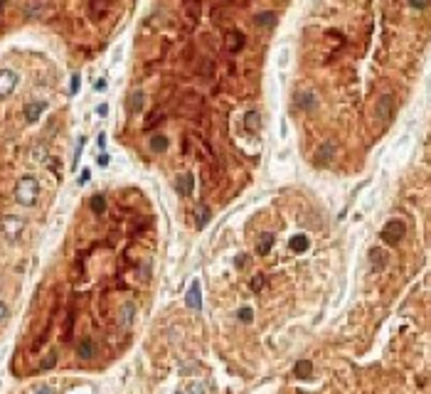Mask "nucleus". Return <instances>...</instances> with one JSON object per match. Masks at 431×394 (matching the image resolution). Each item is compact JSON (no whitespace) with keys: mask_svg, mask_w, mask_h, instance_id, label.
<instances>
[{"mask_svg":"<svg viewBox=\"0 0 431 394\" xmlns=\"http://www.w3.org/2000/svg\"><path fill=\"white\" fill-rule=\"evenodd\" d=\"M296 104H298V109H303V111H311V109L316 106V96H313L311 91H301V94L296 96Z\"/></svg>","mask_w":431,"mask_h":394,"instance_id":"nucleus-14","label":"nucleus"},{"mask_svg":"<svg viewBox=\"0 0 431 394\" xmlns=\"http://www.w3.org/2000/svg\"><path fill=\"white\" fill-rule=\"evenodd\" d=\"M0 227H3V232H5L8 239H18L23 234V229H25V220L15 217V215H8V217L0 220Z\"/></svg>","mask_w":431,"mask_h":394,"instance_id":"nucleus-4","label":"nucleus"},{"mask_svg":"<svg viewBox=\"0 0 431 394\" xmlns=\"http://www.w3.org/2000/svg\"><path fill=\"white\" fill-rule=\"evenodd\" d=\"M79 84H82V79H79V74H74L72 82H69V94H77V91H79Z\"/></svg>","mask_w":431,"mask_h":394,"instance_id":"nucleus-26","label":"nucleus"},{"mask_svg":"<svg viewBox=\"0 0 431 394\" xmlns=\"http://www.w3.org/2000/svg\"><path fill=\"white\" fill-rule=\"evenodd\" d=\"M133 318H136V306H133V303H126L123 310H121V325H123V328H131Z\"/></svg>","mask_w":431,"mask_h":394,"instance_id":"nucleus-19","label":"nucleus"},{"mask_svg":"<svg viewBox=\"0 0 431 394\" xmlns=\"http://www.w3.org/2000/svg\"><path fill=\"white\" fill-rule=\"evenodd\" d=\"M406 234V225L402 222V220H389L387 225H384V229H382V242H387V244H397V242H402V237Z\"/></svg>","mask_w":431,"mask_h":394,"instance_id":"nucleus-3","label":"nucleus"},{"mask_svg":"<svg viewBox=\"0 0 431 394\" xmlns=\"http://www.w3.org/2000/svg\"><path fill=\"white\" fill-rule=\"evenodd\" d=\"M192 392H195V394H204L207 387H204V384H192Z\"/></svg>","mask_w":431,"mask_h":394,"instance_id":"nucleus-32","label":"nucleus"},{"mask_svg":"<svg viewBox=\"0 0 431 394\" xmlns=\"http://www.w3.org/2000/svg\"><path fill=\"white\" fill-rule=\"evenodd\" d=\"M109 163V155H99V165H106Z\"/></svg>","mask_w":431,"mask_h":394,"instance_id":"nucleus-34","label":"nucleus"},{"mask_svg":"<svg viewBox=\"0 0 431 394\" xmlns=\"http://www.w3.org/2000/svg\"><path fill=\"white\" fill-rule=\"evenodd\" d=\"M394 111H397V99H394L392 94H382V96L377 99V104H374V116H377V121H379V123H389L392 116H394Z\"/></svg>","mask_w":431,"mask_h":394,"instance_id":"nucleus-2","label":"nucleus"},{"mask_svg":"<svg viewBox=\"0 0 431 394\" xmlns=\"http://www.w3.org/2000/svg\"><path fill=\"white\" fill-rule=\"evenodd\" d=\"M288 247H291V252H296V254H303V252L308 249V237H306V234H296V237H291Z\"/></svg>","mask_w":431,"mask_h":394,"instance_id":"nucleus-15","label":"nucleus"},{"mask_svg":"<svg viewBox=\"0 0 431 394\" xmlns=\"http://www.w3.org/2000/svg\"><path fill=\"white\" fill-rule=\"evenodd\" d=\"M335 158V143H323L316 153V163L318 165H328L330 160Z\"/></svg>","mask_w":431,"mask_h":394,"instance_id":"nucleus-7","label":"nucleus"},{"mask_svg":"<svg viewBox=\"0 0 431 394\" xmlns=\"http://www.w3.org/2000/svg\"><path fill=\"white\" fill-rule=\"evenodd\" d=\"M237 315H239V320H242V323H252V318H254V310L244 306V308H239V313H237Z\"/></svg>","mask_w":431,"mask_h":394,"instance_id":"nucleus-24","label":"nucleus"},{"mask_svg":"<svg viewBox=\"0 0 431 394\" xmlns=\"http://www.w3.org/2000/svg\"><path fill=\"white\" fill-rule=\"evenodd\" d=\"M257 28H271V25H276V13H271V10H264V13H257L254 15V20H252Z\"/></svg>","mask_w":431,"mask_h":394,"instance_id":"nucleus-10","label":"nucleus"},{"mask_svg":"<svg viewBox=\"0 0 431 394\" xmlns=\"http://www.w3.org/2000/svg\"><path fill=\"white\" fill-rule=\"evenodd\" d=\"M187 308L200 310L202 308V291H200V281H192V286L187 288V298H185Z\"/></svg>","mask_w":431,"mask_h":394,"instance_id":"nucleus-6","label":"nucleus"},{"mask_svg":"<svg viewBox=\"0 0 431 394\" xmlns=\"http://www.w3.org/2000/svg\"><path fill=\"white\" fill-rule=\"evenodd\" d=\"M409 5H411L414 10H426V8L431 5V0H409Z\"/></svg>","mask_w":431,"mask_h":394,"instance_id":"nucleus-25","label":"nucleus"},{"mask_svg":"<svg viewBox=\"0 0 431 394\" xmlns=\"http://www.w3.org/2000/svg\"><path fill=\"white\" fill-rule=\"evenodd\" d=\"M143 104H145V94H143V91H133V94L128 96V109H131L133 113L143 111Z\"/></svg>","mask_w":431,"mask_h":394,"instance_id":"nucleus-13","label":"nucleus"},{"mask_svg":"<svg viewBox=\"0 0 431 394\" xmlns=\"http://www.w3.org/2000/svg\"><path fill=\"white\" fill-rule=\"evenodd\" d=\"M207 220H209V207H204V205L197 207V212H195V225L202 229V227L207 225Z\"/></svg>","mask_w":431,"mask_h":394,"instance_id":"nucleus-22","label":"nucleus"},{"mask_svg":"<svg viewBox=\"0 0 431 394\" xmlns=\"http://www.w3.org/2000/svg\"><path fill=\"white\" fill-rule=\"evenodd\" d=\"M5 315H8V306H5L3 301H0V323L5 320Z\"/></svg>","mask_w":431,"mask_h":394,"instance_id":"nucleus-30","label":"nucleus"},{"mask_svg":"<svg viewBox=\"0 0 431 394\" xmlns=\"http://www.w3.org/2000/svg\"><path fill=\"white\" fill-rule=\"evenodd\" d=\"M89 205H91L94 215H104V212H106V200H104V195H94Z\"/></svg>","mask_w":431,"mask_h":394,"instance_id":"nucleus-21","label":"nucleus"},{"mask_svg":"<svg viewBox=\"0 0 431 394\" xmlns=\"http://www.w3.org/2000/svg\"><path fill=\"white\" fill-rule=\"evenodd\" d=\"M106 111H109V106H106V104H101V106L96 109V113H99V116H106Z\"/></svg>","mask_w":431,"mask_h":394,"instance_id":"nucleus-33","label":"nucleus"},{"mask_svg":"<svg viewBox=\"0 0 431 394\" xmlns=\"http://www.w3.org/2000/svg\"><path fill=\"white\" fill-rule=\"evenodd\" d=\"M47 109V104L45 101H35V104H28L25 106V118H28V123H35L40 116H42V111Z\"/></svg>","mask_w":431,"mask_h":394,"instance_id":"nucleus-9","label":"nucleus"},{"mask_svg":"<svg viewBox=\"0 0 431 394\" xmlns=\"http://www.w3.org/2000/svg\"><path fill=\"white\" fill-rule=\"evenodd\" d=\"M82 148H84V138H79V143H77V153H74V168H77V163H79V155H82Z\"/></svg>","mask_w":431,"mask_h":394,"instance_id":"nucleus-28","label":"nucleus"},{"mask_svg":"<svg viewBox=\"0 0 431 394\" xmlns=\"http://www.w3.org/2000/svg\"><path fill=\"white\" fill-rule=\"evenodd\" d=\"M175 187H177V195H190L192 192V187H195V177H192V172H185V175H180L177 180H175Z\"/></svg>","mask_w":431,"mask_h":394,"instance_id":"nucleus-8","label":"nucleus"},{"mask_svg":"<svg viewBox=\"0 0 431 394\" xmlns=\"http://www.w3.org/2000/svg\"><path fill=\"white\" fill-rule=\"evenodd\" d=\"M244 126H247V131H252V133H257V131L261 128V113H259L257 109H252V111H247V116H244Z\"/></svg>","mask_w":431,"mask_h":394,"instance_id":"nucleus-11","label":"nucleus"},{"mask_svg":"<svg viewBox=\"0 0 431 394\" xmlns=\"http://www.w3.org/2000/svg\"><path fill=\"white\" fill-rule=\"evenodd\" d=\"M293 374H296V377H301V379H308V377L313 374V365H311V360H301V362H296Z\"/></svg>","mask_w":431,"mask_h":394,"instance_id":"nucleus-16","label":"nucleus"},{"mask_svg":"<svg viewBox=\"0 0 431 394\" xmlns=\"http://www.w3.org/2000/svg\"><path fill=\"white\" fill-rule=\"evenodd\" d=\"M242 45H244V37H242L239 32H234V35H230V50H232V52H237V50H239Z\"/></svg>","mask_w":431,"mask_h":394,"instance_id":"nucleus-23","label":"nucleus"},{"mask_svg":"<svg viewBox=\"0 0 431 394\" xmlns=\"http://www.w3.org/2000/svg\"><path fill=\"white\" fill-rule=\"evenodd\" d=\"M35 394H55V389H52V387H47V384H40V387L35 389Z\"/></svg>","mask_w":431,"mask_h":394,"instance_id":"nucleus-29","label":"nucleus"},{"mask_svg":"<svg viewBox=\"0 0 431 394\" xmlns=\"http://www.w3.org/2000/svg\"><path fill=\"white\" fill-rule=\"evenodd\" d=\"M370 264H372L374 271H382V269L387 266V256H384V252H382V249H370Z\"/></svg>","mask_w":431,"mask_h":394,"instance_id":"nucleus-12","label":"nucleus"},{"mask_svg":"<svg viewBox=\"0 0 431 394\" xmlns=\"http://www.w3.org/2000/svg\"><path fill=\"white\" fill-rule=\"evenodd\" d=\"M77 355H79L82 360H91V357H94V342H91V340H82V342L77 345Z\"/></svg>","mask_w":431,"mask_h":394,"instance_id":"nucleus-20","label":"nucleus"},{"mask_svg":"<svg viewBox=\"0 0 431 394\" xmlns=\"http://www.w3.org/2000/svg\"><path fill=\"white\" fill-rule=\"evenodd\" d=\"M168 145H170V141H168L165 136H160V133L150 138V150H153V153H165Z\"/></svg>","mask_w":431,"mask_h":394,"instance_id":"nucleus-18","label":"nucleus"},{"mask_svg":"<svg viewBox=\"0 0 431 394\" xmlns=\"http://www.w3.org/2000/svg\"><path fill=\"white\" fill-rule=\"evenodd\" d=\"M18 86V74L13 69H0V99H5Z\"/></svg>","mask_w":431,"mask_h":394,"instance_id":"nucleus-5","label":"nucleus"},{"mask_svg":"<svg viewBox=\"0 0 431 394\" xmlns=\"http://www.w3.org/2000/svg\"><path fill=\"white\" fill-rule=\"evenodd\" d=\"M37 195H40V182L32 175H23L15 185V200L23 207H32L37 202Z\"/></svg>","mask_w":431,"mask_h":394,"instance_id":"nucleus-1","label":"nucleus"},{"mask_svg":"<svg viewBox=\"0 0 431 394\" xmlns=\"http://www.w3.org/2000/svg\"><path fill=\"white\" fill-rule=\"evenodd\" d=\"M271 247H274V234H269V232L261 234V237H259V244H257V252H259L261 256H266V254L271 252Z\"/></svg>","mask_w":431,"mask_h":394,"instance_id":"nucleus-17","label":"nucleus"},{"mask_svg":"<svg viewBox=\"0 0 431 394\" xmlns=\"http://www.w3.org/2000/svg\"><path fill=\"white\" fill-rule=\"evenodd\" d=\"M175 394H182V392H175Z\"/></svg>","mask_w":431,"mask_h":394,"instance_id":"nucleus-35","label":"nucleus"},{"mask_svg":"<svg viewBox=\"0 0 431 394\" xmlns=\"http://www.w3.org/2000/svg\"><path fill=\"white\" fill-rule=\"evenodd\" d=\"M252 286H254V291H261V286H264V279H261V276H257Z\"/></svg>","mask_w":431,"mask_h":394,"instance_id":"nucleus-31","label":"nucleus"},{"mask_svg":"<svg viewBox=\"0 0 431 394\" xmlns=\"http://www.w3.org/2000/svg\"><path fill=\"white\" fill-rule=\"evenodd\" d=\"M55 362H57V355H50V357H45V360H42V365H40V367H42V369H50Z\"/></svg>","mask_w":431,"mask_h":394,"instance_id":"nucleus-27","label":"nucleus"}]
</instances>
